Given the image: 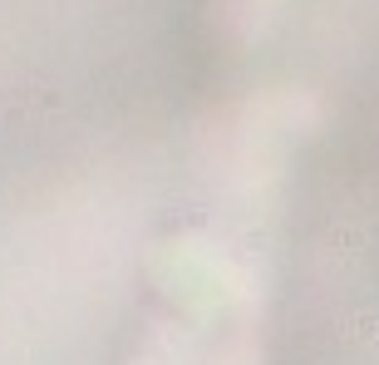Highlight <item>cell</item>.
Wrapping results in <instances>:
<instances>
[{
    "label": "cell",
    "mask_w": 379,
    "mask_h": 365,
    "mask_svg": "<svg viewBox=\"0 0 379 365\" xmlns=\"http://www.w3.org/2000/svg\"><path fill=\"white\" fill-rule=\"evenodd\" d=\"M124 365H261L251 306L227 282H192L162 301Z\"/></svg>",
    "instance_id": "cell-1"
}]
</instances>
